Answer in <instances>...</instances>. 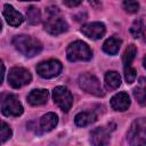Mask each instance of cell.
<instances>
[{
	"instance_id": "1",
	"label": "cell",
	"mask_w": 146,
	"mask_h": 146,
	"mask_svg": "<svg viewBox=\"0 0 146 146\" xmlns=\"http://www.w3.org/2000/svg\"><path fill=\"white\" fill-rule=\"evenodd\" d=\"M47 18L44 21V30L51 35H58L68 30V25L56 6H49L46 10Z\"/></svg>"
},
{
	"instance_id": "2",
	"label": "cell",
	"mask_w": 146,
	"mask_h": 146,
	"mask_svg": "<svg viewBox=\"0 0 146 146\" xmlns=\"http://www.w3.org/2000/svg\"><path fill=\"white\" fill-rule=\"evenodd\" d=\"M14 47L25 57H33L42 50V43L30 35H16L13 39Z\"/></svg>"
},
{
	"instance_id": "3",
	"label": "cell",
	"mask_w": 146,
	"mask_h": 146,
	"mask_svg": "<svg viewBox=\"0 0 146 146\" xmlns=\"http://www.w3.org/2000/svg\"><path fill=\"white\" fill-rule=\"evenodd\" d=\"M66 56L70 62L89 60L92 56V52L86 42L78 40L70 43V46L66 49Z\"/></svg>"
},
{
	"instance_id": "4",
	"label": "cell",
	"mask_w": 146,
	"mask_h": 146,
	"mask_svg": "<svg viewBox=\"0 0 146 146\" xmlns=\"http://www.w3.org/2000/svg\"><path fill=\"white\" fill-rule=\"evenodd\" d=\"M128 143L133 146L146 144V122L144 117L137 119L132 122L128 131Z\"/></svg>"
},
{
	"instance_id": "5",
	"label": "cell",
	"mask_w": 146,
	"mask_h": 146,
	"mask_svg": "<svg viewBox=\"0 0 146 146\" xmlns=\"http://www.w3.org/2000/svg\"><path fill=\"white\" fill-rule=\"evenodd\" d=\"M1 112L6 116H18L23 113V106L18 98L11 94H5L0 96Z\"/></svg>"
},
{
	"instance_id": "6",
	"label": "cell",
	"mask_w": 146,
	"mask_h": 146,
	"mask_svg": "<svg viewBox=\"0 0 146 146\" xmlns=\"http://www.w3.org/2000/svg\"><path fill=\"white\" fill-rule=\"evenodd\" d=\"M52 98L55 104L64 112H68L73 105V96L66 87H56L52 91Z\"/></svg>"
},
{
	"instance_id": "7",
	"label": "cell",
	"mask_w": 146,
	"mask_h": 146,
	"mask_svg": "<svg viewBox=\"0 0 146 146\" xmlns=\"http://www.w3.org/2000/svg\"><path fill=\"white\" fill-rule=\"evenodd\" d=\"M31 80H32L31 73L24 67H13L9 71L8 82L15 89H18L23 86L29 84L31 82Z\"/></svg>"
},
{
	"instance_id": "8",
	"label": "cell",
	"mask_w": 146,
	"mask_h": 146,
	"mask_svg": "<svg viewBox=\"0 0 146 146\" xmlns=\"http://www.w3.org/2000/svg\"><path fill=\"white\" fill-rule=\"evenodd\" d=\"M79 84L88 94H91V95L98 96V97L104 96V91H103V88L100 86L99 80L95 75H92V74L84 73V74L80 75Z\"/></svg>"
},
{
	"instance_id": "9",
	"label": "cell",
	"mask_w": 146,
	"mask_h": 146,
	"mask_svg": "<svg viewBox=\"0 0 146 146\" xmlns=\"http://www.w3.org/2000/svg\"><path fill=\"white\" fill-rule=\"evenodd\" d=\"M62 68H63V66L59 60L49 59V60L41 62L40 64H38L36 73L43 79H50V78L57 76L60 73Z\"/></svg>"
},
{
	"instance_id": "10",
	"label": "cell",
	"mask_w": 146,
	"mask_h": 146,
	"mask_svg": "<svg viewBox=\"0 0 146 146\" xmlns=\"http://www.w3.org/2000/svg\"><path fill=\"white\" fill-rule=\"evenodd\" d=\"M105 25L100 22H94V23H89V24H86L81 27V32L89 39H92V40H97V39H100L104 36L105 34Z\"/></svg>"
},
{
	"instance_id": "11",
	"label": "cell",
	"mask_w": 146,
	"mask_h": 146,
	"mask_svg": "<svg viewBox=\"0 0 146 146\" xmlns=\"http://www.w3.org/2000/svg\"><path fill=\"white\" fill-rule=\"evenodd\" d=\"M3 16H5L7 23L9 25L14 26V27L21 25L23 23V21H24L22 14L18 13L11 5H8V3H6L3 6Z\"/></svg>"
},
{
	"instance_id": "12",
	"label": "cell",
	"mask_w": 146,
	"mask_h": 146,
	"mask_svg": "<svg viewBox=\"0 0 146 146\" xmlns=\"http://www.w3.org/2000/svg\"><path fill=\"white\" fill-rule=\"evenodd\" d=\"M111 139V132L105 127H99L92 130L90 141L92 145H107Z\"/></svg>"
},
{
	"instance_id": "13",
	"label": "cell",
	"mask_w": 146,
	"mask_h": 146,
	"mask_svg": "<svg viewBox=\"0 0 146 146\" xmlns=\"http://www.w3.org/2000/svg\"><path fill=\"white\" fill-rule=\"evenodd\" d=\"M111 106L115 111L123 112L130 106V98L127 92H119L111 98Z\"/></svg>"
},
{
	"instance_id": "14",
	"label": "cell",
	"mask_w": 146,
	"mask_h": 146,
	"mask_svg": "<svg viewBox=\"0 0 146 146\" xmlns=\"http://www.w3.org/2000/svg\"><path fill=\"white\" fill-rule=\"evenodd\" d=\"M49 92L47 89H34L27 96V102L32 106H39L47 103Z\"/></svg>"
},
{
	"instance_id": "15",
	"label": "cell",
	"mask_w": 146,
	"mask_h": 146,
	"mask_svg": "<svg viewBox=\"0 0 146 146\" xmlns=\"http://www.w3.org/2000/svg\"><path fill=\"white\" fill-rule=\"evenodd\" d=\"M58 123V116L55 113H47L40 119V128L42 132L51 131Z\"/></svg>"
},
{
	"instance_id": "16",
	"label": "cell",
	"mask_w": 146,
	"mask_h": 146,
	"mask_svg": "<svg viewBox=\"0 0 146 146\" xmlns=\"http://www.w3.org/2000/svg\"><path fill=\"white\" fill-rule=\"evenodd\" d=\"M96 119H97V115L94 112L86 111V112H80L79 114H76L74 117V122L79 127H86V125L94 123Z\"/></svg>"
},
{
	"instance_id": "17",
	"label": "cell",
	"mask_w": 146,
	"mask_h": 146,
	"mask_svg": "<svg viewBox=\"0 0 146 146\" xmlns=\"http://www.w3.org/2000/svg\"><path fill=\"white\" fill-rule=\"evenodd\" d=\"M121 43H122L121 39L115 38V36H111V38H108V39L104 42V44H103V50H104L106 54H108V55H116L117 51H119V49H120Z\"/></svg>"
},
{
	"instance_id": "18",
	"label": "cell",
	"mask_w": 146,
	"mask_h": 146,
	"mask_svg": "<svg viewBox=\"0 0 146 146\" xmlns=\"http://www.w3.org/2000/svg\"><path fill=\"white\" fill-rule=\"evenodd\" d=\"M105 84L108 90H115L121 84V76L115 71H108L105 74Z\"/></svg>"
},
{
	"instance_id": "19",
	"label": "cell",
	"mask_w": 146,
	"mask_h": 146,
	"mask_svg": "<svg viewBox=\"0 0 146 146\" xmlns=\"http://www.w3.org/2000/svg\"><path fill=\"white\" fill-rule=\"evenodd\" d=\"M137 55V48L135 44H129L124 52H123V56H122V62H123V67H128V66H131L135 57Z\"/></svg>"
},
{
	"instance_id": "20",
	"label": "cell",
	"mask_w": 146,
	"mask_h": 146,
	"mask_svg": "<svg viewBox=\"0 0 146 146\" xmlns=\"http://www.w3.org/2000/svg\"><path fill=\"white\" fill-rule=\"evenodd\" d=\"M133 96L138 100L140 105H145L146 100V91H145V78H140L138 86L133 89Z\"/></svg>"
},
{
	"instance_id": "21",
	"label": "cell",
	"mask_w": 146,
	"mask_h": 146,
	"mask_svg": "<svg viewBox=\"0 0 146 146\" xmlns=\"http://www.w3.org/2000/svg\"><path fill=\"white\" fill-rule=\"evenodd\" d=\"M26 18L31 25H36L41 21V13L36 7L31 6V7H29V9L26 11Z\"/></svg>"
},
{
	"instance_id": "22",
	"label": "cell",
	"mask_w": 146,
	"mask_h": 146,
	"mask_svg": "<svg viewBox=\"0 0 146 146\" xmlns=\"http://www.w3.org/2000/svg\"><path fill=\"white\" fill-rule=\"evenodd\" d=\"M130 33L133 35V38H140L144 34V22L143 19H136L133 24L130 27Z\"/></svg>"
},
{
	"instance_id": "23",
	"label": "cell",
	"mask_w": 146,
	"mask_h": 146,
	"mask_svg": "<svg viewBox=\"0 0 146 146\" xmlns=\"http://www.w3.org/2000/svg\"><path fill=\"white\" fill-rule=\"evenodd\" d=\"M10 137H11V130H10L9 125L6 122L0 120V141L3 143L6 140H8Z\"/></svg>"
},
{
	"instance_id": "24",
	"label": "cell",
	"mask_w": 146,
	"mask_h": 146,
	"mask_svg": "<svg viewBox=\"0 0 146 146\" xmlns=\"http://www.w3.org/2000/svg\"><path fill=\"white\" fill-rule=\"evenodd\" d=\"M123 8L129 14H135L139 10V3L136 0H124L123 1Z\"/></svg>"
},
{
	"instance_id": "25",
	"label": "cell",
	"mask_w": 146,
	"mask_h": 146,
	"mask_svg": "<svg viewBox=\"0 0 146 146\" xmlns=\"http://www.w3.org/2000/svg\"><path fill=\"white\" fill-rule=\"evenodd\" d=\"M124 78H125L127 83L131 84L132 82H135V80L137 78V71L132 66L124 67Z\"/></svg>"
},
{
	"instance_id": "26",
	"label": "cell",
	"mask_w": 146,
	"mask_h": 146,
	"mask_svg": "<svg viewBox=\"0 0 146 146\" xmlns=\"http://www.w3.org/2000/svg\"><path fill=\"white\" fill-rule=\"evenodd\" d=\"M82 2V0H64V3L67 7H76Z\"/></svg>"
},
{
	"instance_id": "27",
	"label": "cell",
	"mask_w": 146,
	"mask_h": 146,
	"mask_svg": "<svg viewBox=\"0 0 146 146\" xmlns=\"http://www.w3.org/2000/svg\"><path fill=\"white\" fill-rule=\"evenodd\" d=\"M3 75H5V65H3L2 60L0 59V84L3 81Z\"/></svg>"
},
{
	"instance_id": "28",
	"label": "cell",
	"mask_w": 146,
	"mask_h": 146,
	"mask_svg": "<svg viewBox=\"0 0 146 146\" xmlns=\"http://www.w3.org/2000/svg\"><path fill=\"white\" fill-rule=\"evenodd\" d=\"M19 1H39V0H19Z\"/></svg>"
},
{
	"instance_id": "29",
	"label": "cell",
	"mask_w": 146,
	"mask_h": 146,
	"mask_svg": "<svg viewBox=\"0 0 146 146\" xmlns=\"http://www.w3.org/2000/svg\"><path fill=\"white\" fill-rule=\"evenodd\" d=\"M1 27H2V24H1V21H0V31H1Z\"/></svg>"
},
{
	"instance_id": "30",
	"label": "cell",
	"mask_w": 146,
	"mask_h": 146,
	"mask_svg": "<svg viewBox=\"0 0 146 146\" xmlns=\"http://www.w3.org/2000/svg\"><path fill=\"white\" fill-rule=\"evenodd\" d=\"M0 144H1V141H0Z\"/></svg>"
}]
</instances>
